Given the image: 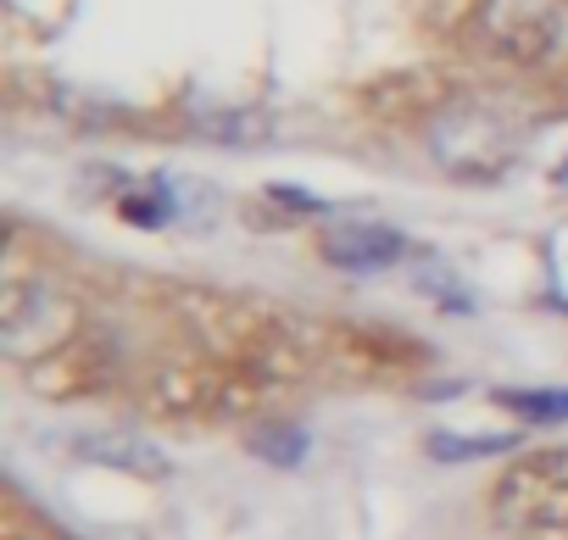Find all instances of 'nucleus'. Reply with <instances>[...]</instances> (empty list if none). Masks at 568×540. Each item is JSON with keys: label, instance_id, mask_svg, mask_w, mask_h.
<instances>
[{"label": "nucleus", "instance_id": "nucleus-10", "mask_svg": "<svg viewBox=\"0 0 568 540\" xmlns=\"http://www.w3.org/2000/svg\"><path fill=\"white\" fill-rule=\"evenodd\" d=\"M513 446H518V435H452V429H435V435L424 440V451H429L435 462H446V468L474 462V457H501V451H513Z\"/></svg>", "mask_w": 568, "mask_h": 540}, {"label": "nucleus", "instance_id": "nucleus-8", "mask_svg": "<svg viewBox=\"0 0 568 540\" xmlns=\"http://www.w3.org/2000/svg\"><path fill=\"white\" fill-rule=\"evenodd\" d=\"M151 184H156V195H162V206H168V223H179V228H206V223L223 212L217 184H206V179H195V173H156Z\"/></svg>", "mask_w": 568, "mask_h": 540}, {"label": "nucleus", "instance_id": "nucleus-3", "mask_svg": "<svg viewBox=\"0 0 568 540\" xmlns=\"http://www.w3.org/2000/svg\"><path fill=\"white\" fill-rule=\"evenodd\" d=\"M496 523L524 529V534H551L568 529V446L529 451L496 479Z\"/></svg>", "mask_w": 568, "mask_h": 540}, {"label": "nucleus", "instance_id": "nucleus-9", "mask_svg": "<svg viewBox=\"0 0 568 540\" xmlns=\"http://www.w3.org/2000/svg\"><path fill=\"white\" fill-rule=\"evenodd\" d=\"M245 446H251L262 462H273V468H302L313 435H307L302 424H278V418H267V424H256V429L245 435Z\"/></svg>", "mask_w": 568, "mask_h": 540}, {"label": "nucleus", "instance_id": "nucleus-2", "mask_svg": "<svg viewBox=\"0 0 568 540\" xmlns=\"http://www.w3.org/2000/svg\"><path fill=\"white\" fill-rule=\"evenodd\" d=\"M424 145L435 167H446L463 184H490L518 162V129L490 101H468V95L435 106V118L424 123Z\"/></svg>", "mask_w": 568, "mask_h": 540}, {"label": "nucleus", "instance_id": "nucleus-5", "mask_svg": "<svg viewBox=\"0 0 568 540\" xmlns=\"http://www.w3.org/2000/svg\"><path fill=\"white\" fill-rule=\"evenodd\" d=\"M318 251L329 267H346V274H379V267H396L413 256V240L390 223H346V228H329Z\"/></svg>", "mask_w": 568, "mask_h": 540}, {"label": "nucleus", "instance_id": "nucleus-4", "mask_svg": "<svg viewBox=\"0 0 568 540\" xmlns=\"http://www.w3.org/2000/svg\"><path fill=\"white\" fill-rule=\"evenodd\" d=\"M474 34L501 62L535 68V62H546L557 51L562 12H557V0H479L474 7Z\"/></svg>", "mask_w": 568, "mask_h": 540}, {"label": "nucleus", "instance_id": "nucleus-7", "mask_svg": "<svg viewBox=\"0 0 568 540\" xmlns=\"http://www.w3.org/2000/svg\"><path fill=\"white\" fill-rule=\"evenodd\" d=\"M190 129L212 145H229V151L273 140V118L262 106H201V112H190Z\"/></svg>", "mask_w": 568, "mask_h": 540}, {"label": "nucleus", "instance_id": "nucleus-11", "mask_svg": "<svg viewBox=\"0 0 568 540\" xmlns=\"http://www.w3.org/2000/svg\"><path fill=\"white\" fill-rule=\"evenodd\" d=\"M413 285L429 302H440V307H468V291L457 279V267L446 256H435V251H413Z\"/></svg>", "mask_w": 568, "mask_h": 540}, {"label": "nucleus", "instance_id": "nucleus-13", "mask_svg": "<svg viewBox=\"0 0 568 540\" xmlns=\"http://www.w3.org/2000/svg\"><path fill=\"white\" fill-rule=\"evenodd\" d=\"M262 195H267V206L284 212V217H318V212H329V201L313 195V190H302V184H267Z\"/></svg>", "mask_w": 568, "mask_h": 540}, {"label": "nucleus", "instance_id": "nucleus-1", "mask_svg": "<svg viewBox=\"0 0 568 540\" xmlns=\"http://www.w3.org/2000/svg\"><path fill=\"white\" fill-rule=\"evenodd\" d=\"M84 335V302L57 279H12L0 296V357L18 368H40L73 351Z\"/></svg>", "mask_w": 568, "mask_h": 540}, {"label": "nucleus", "instance_id": "nucleus-12", "mask_svg": "<svg viewBox=\"0 0 568 540\" xmlns=\"http://www.w3.org/2000/svg\"><path fill=\"white\" fill-rule=\"evenodd\" d=\"M496 401L529 424H568V390H496Z\"/></svg>", "mask_w": 568, "mask_h": 540}, {"label": "nucleus", "instance_id": "nucleus-14", "mask_svg": "<svg viewBox=\"0 0 568 540\" xmlns=\"http://www.w3.org/2000/svg\"><path fill=\"white\" fill-rule=\"evenodd\" d=\"M551 179H557V184H562V190H568V156H562V167H557V173H551Z\"/></svg>", "mask_w": 568, "mask_h": 540}, {"label": "nucleus", "instance_id": "nucleus-6", "mask_svg": "<svg viewBox=\"0 0 568 540\" xmlns=\"http://www.w3.org/2000/svg\"><path fill=\"white\" fill-rule=\"evenodd\" d=\"M79 457L95 462V468H112V473H134V479H168L173 462L156 440L134 435V429H90L79 435Z\"/></svg>", "mask_w": 568, "mask_h": 540}]
</instances>
